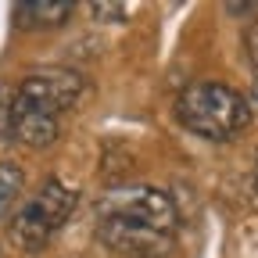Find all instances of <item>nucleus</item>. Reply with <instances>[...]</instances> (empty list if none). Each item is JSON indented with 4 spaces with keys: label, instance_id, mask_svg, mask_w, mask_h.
Here are the masks:
<instances>
[{
    "label": "nucleus",
    "instance_id": "nucleus-1",
    "mask_svg": "<svg viewBox=\"0 0 258 258\" xmlns=\"http://www.w3.org/2000/svg\"><path fill=\"white\" fill-rule=\"evenodd\" d=\"M176 226V201L158 186H118L97 201V233L118 258H165Z\"/></svg>",
    "mask_w": 258,
    "mask_h": 258
},
{
    "label": "nucleus",
    "instance_id": "nucleus-2",
    "mask_svg": "<svg viewBox=\"0 0 258 258\" xmlns=\"http://www.w3.org/2000/svg\"><path fill=\"white\" fill-rule=\"evenodd\" d=\"M86 83L72 69L29 72L8 101V133L25 147H47L61 133L64 111L79 104Z\"/></svg>",
    "mask_w": 258,
    "mask_h": 258
},
{
    "label": "nucleus",
    "instance_id": "nucleus-6",
    "mask_svg": "<svg viewBox=\"0 0 258 258\" xmlns=\"http://www.w3.org/2000/svg\"><path fill=\"white\" fill-rule=\"evenodd\" d=\"M22 183H25V176H22V169L15 161H0V219H4V212L15 205Z\"/></svg>",
    "mask_w": 258,
    "mask_h": 258
},
{
    "label": "nucleus",
    "instance_id": "nucleus-5",
    "mask_svg": "<svg viewBox=\"0 0 258 258\" xmlns=\"http://www.w3.org/2000/svg\"><path fill=\"white\" fill-rule=\"evenodd\" d=\"M18 22L25 29H47V25H61L69 22L76 4L72 0H32V4H18Z\"/></svg>",
    "mask_w": 258,
    "mask_h": 258
},
{
    "label": "nucleus",
    "instance_id": "nucleus-7",
    "mask_svg": "<svg viewBox=\"0 0 258 258\" xmlns=\"http://www.w3.org/2000/svg\"><path fill=\"white\" fill-rule=\"evenodd\" d=\"M247 57H251V69H254V90H258V25L247 32Z\"/></svg>",
    "mask_w": 258,
    "mask_h": 258
},
{
    "label": "nucleus",
    "instance_id": "nucleus-8",
    "mask_svg": "<svg viewBox=\"0 0 258 258\" xmlns=\"http://www.w3.org/2000/svg\"><path fill=\"white\" fill-rule=\"evenodd\" d=\"M254 186H258V161H254Z\"/></svg>",
    "mask_w": 258,
    "mask_h": 258
},
{
    "label": "nucleus",
    "instance_id": "nucleus-3",
    "mask_svg": "<svg viewBox=\"0 0 258 258\" xmlns=\"http://www.w3.org/2000/svg\"><path fill=\"white\" fill-rule=\"evenodd\" d=\"M176 122L205 140H233L251 122V104L226 83H190L176 97Z\"/></svg>",
    "mask_w": 258,
    "mask_h": 258
},
{
    "label": "nucleus",
    "instance_id": "nucleus-4",
    "mask_svg": "<svg viewBox=\"0 0 258 258\" xmlns=\"http://www.w3.org/2000/svg\"><path fill=\"white\" fill-rule=\"evenodd\" d=\"M76 212V190L61 179H47L11 219V240L22 251H40Z\"/></svg>",
    "mask_w": 258,
    "mask_h": 258
}]
</instances>
